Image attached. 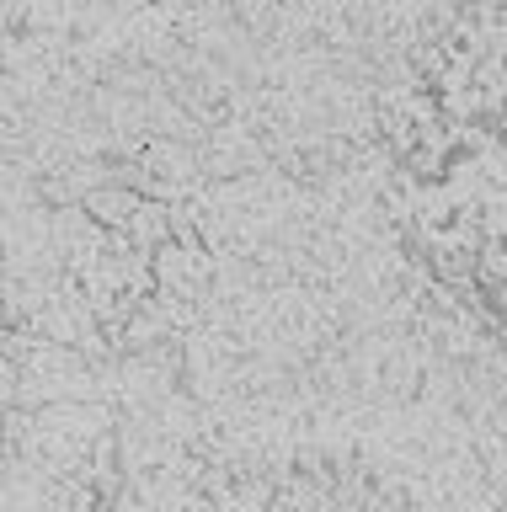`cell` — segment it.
Listing matches in <instances>:
<instances>
[{
	"instance_id": "obj_1",
	"label": "cell",
	"mask_w": 507,
	"mask_h": 512,
	"mask_svg": "<svg viewBox=\"0 0 507 512\" xmlns=\"http://www.w3.org/2000/svg\"><path fill=\"white\" fill-rule=\"evenodd\" d=\"M81 203H86V214L97 219L102 230H129V224H134V208L145 203V198H139L134 187H102V192H86Z\"/></svg>"
}]
</instances>
